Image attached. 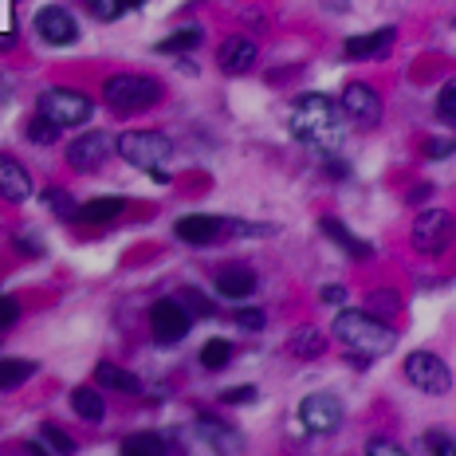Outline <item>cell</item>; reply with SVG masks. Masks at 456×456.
<instances>
[{
	"label": "cell",
	"instance_id": "44",
	"mask_svg": "<svg viewBox=\"0 0 456 456\" xmlns=\"http://www.w3.org/2000/svg\"><path fill=\"white\" fill-rule=\"evenodd\" d=\"M28 452H32V456H47V449H44L40 441H28Z\"/></svg>",
	"mask_w": 456,
	"mask_h": 456
},
{
	"label": "cell",
	"instance_id": "6",
	"mask_svg": "<svg viewBox=\"0 0 456 456\" xmlns=\"http://www.w3.org/2000/svg\"><path fill=\"white\" fill-rule=\"evenodd\" d=\"M405 378H410L417 389H425V394H436V397L452 389L449 366H444L436 354H429V350H413V354L405 358Z\"/></svg>",
	"mask_w": 456,
	"mask_h": 456
},
{
	"label": "cell",
	"instance_id": "19",
	"mask_svg": "<svg viewBox=\"0 0 456 456\" xmlns=\"http://www.w3.org/2000/svg\"><path fill=\"white\" fill-rule=\"evenodd\" d=\"M216 291H221L224 299H248L256 291V272L248 268H224L216 275Z\"/></svg>",
	"mask_w": 456,
	"mask_h": 456
},
{
	"label": "cell",
	"instance_id": "40",
	"mask_svg": "<svg viewBox=\"0 0 456 456\" xmlns=\"http://www.w3.org/2000/svg\"><path fill=\"white\" fill-rule=\"evenodd\" d=\"M16 248H24V256H40L44 244L36 240V236H20V240H16Z\"/></svg>",
	"mask_w": 456,
	"mask_h": 456
},
{
	"label": "cell",
	"instance_id": "36",
	"mask_svg": "<svg viewBox=\"0 0 456 456\" xmlns=\"http://www.w3.org/2000/svg\"><path fill=\"white\" fill-rule=\"evenodd\" d=\"M248 402H256L252 386H236V389H224L221 394V405H248Z\"/></svg>",
	"mask_w": 456,
	"mask_h": 456
},
{
	"label": "cell",
	"instance_id": "29",
	"mask_svg": "<svg viewBox=\"0 0 456 456\" xmlns=\"http://www.w3.org/2000/svg\"><path fill=\"white\" fill-rule=\"evenodd\" d=\"M40 436H44V441L52 444V449L60 452V456H75V441H71V436L60 429V425H44V429H40Z\"/></svg>",
	"mask_w": 456,
	"mask_h": 456
},
{
	"label": "cell",
	"instance_id": "10",
	"mask_svg": "<svg viewBox=\"0 0 456 456\" xmlns=\"http://www.w3.org/2000/svg\"><path fill=\"white\" fill-rule=\"evenodd\" d=\"M452 228H456L452 213H444V208H429V213L417 216L410 240H413V248H421V252H441L444 244L452 240Z\"/></svg>",
	"mask_w": 456,
	"mask_h": 456
},
{
	"label": "cell",
	"instance_id": "20",
	"mask_svg": "<svg viewBox=\"0 0 456 456\" xmlns=\"http://www.w3.org/2000/svg\"><path fill=\"white\" fill-rule=\"evenodd\" d=\"M201 433L208 436V444H213L221 456H236V452H240V436L228 429V425L216 421V417H201Z\"/></svg>",
	"mask_w": 456,
	"mask_h": 456
},
{
	"label": "cell",
	"instance_id": "8",
	"mask_svg": "<svg viewBox=\"0 0 456 456\" xmlns=\"http://www.w3.org/2000/svg\"><path fill=\"white\" fill-rule=\"evenodd\" d=\"M299 421H303V429L315 436L335 433L342 425V402L335 394H307L299 402Z\"/></svg>",
	"mask_w": 456,
	"mask_h": 456
},
{
	"label": "cell",
	"instance_id": "12",
	"mask_svg": "<svg viewBox=\"0 0 456 456\" xmlns=\"http://www.w3.org/2000/svg\"><path fill=\"white\" fill-rule=\"evenodd\" d=\"M107 154H110V138L102 134V130H91V134L75 138L68 146V161H71V169H79V174L99 169L102 161H107Z\"/></svg>",
	"mask_w": 456,
	"mask_h": 456
},
{
	"label": "cell",
	"instance_id": "4",
	"mask_svg": "<svg viewBox=\"0 0 456 456\" xmlns=\"http://www.w3.org/2000/svg\"><path fill=\"white\" fill-rule=\"evenodd\" d=\"M118 154L130 161V166L138 169H161L169 158H174V142L166 134H158V130H130V134L118 138Z\"/></svg>",
	"mask_w": 456,
	"mask_h": 456
},
{
	"label": "cell",
	"instance_id": "45",
	"mask_svg": "<svg viewBox=\"0 0 456 456\" xmlns=\"http://www.w3.org/2000/svg\"><path fill=\"white\" fill-rule=\"evenodd\" d=\"M4 47H12V36H0V52H4Z\"/></svg>",
	"mask_w": 456,
	"mask_h": 456
},
{
	"label": "cell",
	"instance_id": "16",
	"mask_svg": "<svg viewBox=\"0 0 456 456\" xmlns=\"http://www.w3.org/2000/svg\"><path fill=\"white\" fill-rule=\"evenodd\" d=\"M319 224H322V232H327V236H330V240H335V244H338V248H342V252H346V256H350V260H370V252H374V248H370V244H366V240H358V236H354V232H350V228H346V224H342V221H338V216H322V221H319Z\"/></svg>",
	"mask_w": 456,
	"mask_h": 456
},
{
	"label": "cell",
	"instance_id": "38",
	"mask_svg": "<svg viewBox=\"0 0 456 456\" xmlns=\"http://www.w3.org/2000/svg\"><path fill=\"white\" fill-rule=\"evenodd\" d=\"M185 303H189V307H193L201 319H213V315H216V311H213V303H208V299L201 296V291H185ZM189 307H185V311H189Z\"/></svg>",
	"mask_w": 456,
	"mask_h": 456
},
{
	"label": "cell",
	"instance_id": "22",
	"mask_svg": "<svg viewBox=\"0 0 456 456\" xmlns=\"http://www.w3.org/2000/svg\"><path fill=\"white\" fill-rule=\"evenodd\" d=\"M118 452L122 456H169V444L158 433H130Z\"/></svg>",
	"mask_w": 456,
	"mask_h": 456
},
{
	"label": "cell",
	"instance_id": "11",
	"mask_svg": "<svg viewBox=\"0 0 456 456\" xmlns=\"http://www.w3.org/2000/svg\"><path fill=\"white\" fill-rule=\"evenodd\" d=\"M36 32H40L47 44H55V47H71L75 40H79V24H75V16L63 4L40 8V12H36Z\"/></svg>",
	"mask_w": 456,
	"mask_h": 456
},
{
	"label": "cell",
	"instance_id": "7",
	"mask_svg": "<svg viewBox=\"0 0 456 456\" xmlns=\"http://www.w3.org/2000/svg\"><path fill=\"white\" fill-rule=\"evenodd\" d=\"M150 327H154V338L161 342V346H174V342H182L189 335V327H193V315L185 311V303L158 299L154 307H150Z\"/></svg>",
	"mask_w": 456,
	"mask_h": 456
},
{
	"label": "cell",
	"instance_id": "41",
	"mask_svg": "<svg viewBox=\"0 0 456 456\" xmlns=\"http://www.w3.org/2000/svg\"><path fill=\"white\" fill-rule=\"evenodd\" d=\"M456 150V142H429V158H449Z\"/></svg>",
	"mask_w": 456,
	"mask_h": 456
},
{
	"label": "cell",
	"instance_id": "23",
	"mask_svg": "<svg viewBox=\"0 0 456 456\" xmlns=\"http://www.w3.org/2000/svg\"><path fill=\"white\" fill-rule=\"evenodd\" d=\"M71 410L83 417V421H102V413H107V405H102V397L94 394L91 386H79L71 389Z\"/></svg>",
	"mask_w": 456,
	"mask_h": 456
},
{
	"label": "cell",
	"instance_id": "2",
	"mask_svg": "<svg viewBox=\"0 0 456 456\" xmlns=\"http://www.w3.org/2000/svg\"><path fill=\"white\" fill-rule=\"evenodd\" d=\"M335 338L346 342L350 350H358V354H366V358L386 354L397 342V335L378 315H370V311H350V307L335 315Z\"/></svg>",
	"mask_w": 456,
	"mask_h": 456
},
{
	"label": "cell",
	"instance_id": "18",
	"mask_svg": "<svg viewBox=\"0 0 456 456\" xmlns=\"http://www.w3.org/2000/svg\"><path fill=\"white\" fill-rule=\"evenodd\" d=\"M122 208H126L122 197H94V201H87L79 213H75V221H83V224H110V221H118V216H122Z\"/></svg>",
	"mask_w": 456,
	"mask_h": 456
},
{
	"label": "cell",
	"instance_id": "21",
	"mask_svg": "<svg viewBox=\"0 0 456 456\" xmlns=\"http://www.w3.org/2000/svg\"><path fill=\"white\" fill-rule=\"evenodd\" d=\"M94 378H99L107 389H118V394H142V382L130 370H122V366H114V362H99L94 366Z\"/></svg>",
	"mask_w": 456,
	"mask_h": 456
},
{
	"label": "cell",
	"instance_id": "25",
	"mask_svg": "<svg viewBox=\"0 0 456 456\" xmlns=\"http://www.w3.org/2000/svg\"><path fill=\"white\" fill-rule=\"evenodd\" d=\"M36 374V362L28 358H0V389H16Z\"/></svg>",
	"mask_w": 456,
	"mask_h": 456
},
{
	"label": "cell",
	"instance_id": "28",
	"mask_svg": "<svg viewBox=\"0 0 456 456\" xmlns=\"http://www.w3.org/2000/svg\"><path fill=\"white\" fill-rule=\"evenodd\" d=\"M28 138H32L36 146H52V142L60 138V126H55V122H47L44 114H40V118L28 122Z\"/></svg>",
	"mask_w": 456,
	"mask_h": 456
},
{
	"label": "cell",
	"instance_id": "5",
	"mask_svg": "<svg viewBox=\"0 0 456 456\" xmlns=\"http://www.w3.org/2000/svg\"><path fill=\"white\" fill-rule=\"evenodd\" d=\"M40 114L55 126H83L91 118V99L83 91H71V87H52L40 94Z\"/></svg>",
	"mask_w": 456,
	"mask_h": 456
},
{
	"label": "cell",
	"instance_id": "3",
	"mask_svg": "<svg viewBox=\"0 0 456 456\" xmlns=\"http://www.w3.org/2000/svg\"><path fill=\"white\" fill-rule=\"evenodd\" d=\"M107 107L118 110V114H138V110H150L154 102L161 99V83L150 79V75H110L107 87Z\"/></svg>",
	"mask_w": 456,
	"mask_h": 456
},
{
	"label": "cell",
	"instance_id": "26",
	"mask_svg": "<svg viewBox=\"0 0 456 456\" xmlns=\"http://www.w3.org/2000/svg\"><path fill=\"white\" fill-rule=\"evenodd\" d=\"M197 44H201V28H177L174 36H166V40L158 44V52L177 55V52H193Z\"/></svg>",
	"mask_w": 456,
	"mask_h": 456
},
{
	"label": "cell",
	"instance_id": "30",
	"mask_svg": "<svg viewBox=\"0 0 456 456\" xmlns=\"http://www.w3.org/2000/svg\"><path fill=\"white\" fill-rule=\"evenodd\" d=\"M425 449H429L433 456H456V441L444 429H429L425 433Z\"/></svg>",
	"mask_w": 456,
	"mask_h": 456
},
{
	"label": "cell",
	"instance_id": "33",
	"mask_svg": "<svg viewBox=\"0 0 456 456\" xmlns=\"http://www.w3.org/2000/svg\"><path fill=\"white\" fill-rule=\"evenodd\" d=\"M87 8L99 20H118L122 16V0H87Z\"/></svg>",
	"mask_w": 456,
	"mask_h": 456
},
{
	"label": "cell",
	"instance_id": "9",
	"mask_svg": "<svg viewBox=\"0 0 456 456\" xmlns=\"http://www.w3.org/2000/svg\"><path fill=\"white\" fill-rule=\"evenodd\" d=\"M338 110H342V118L358 122V126H378V118H382V99H378V91L370 87V83H346Z\"/></svg>",
	"mask_w": 456,
	"mask_h": 456
},
{
	"label": "cell",
	"instance_id": "42",
	"mask_svg": "<svg viewBox=\"0 0 456 456\" xmlns=\"http://www.w3.org/2000/svg\"><path fill=\"white\" fill-rule=\"evenodd\" d=\"M342 299H346L342 288H322V303H342Z\"/></svg>",
	"mask_w": 456,
	"mask_h": 456
},
{
	"label": "cell",
	"instance_id": "39",
	"mask_svg": "<svg viewBox=\"0 0 456 456\" xmlns=\"http://www.w3.org/2000/svg\"><path fill=\"white\" fill-rule=\"evenodd\" d=\"M366 456H405V449H397V444L382 441V436H374V441L366 444Z\"/></svg>",
	"mask_w": 456,
	"mask_h": 456
},
{
	"label": "cell",
	"instance_id": "46",
	"mask_svg": "<svg viewBox=\"0 0 456 456\" xmlns=\"http://www.w3.org/2000/svg\"><path fill=\"white\" fill-rule=\"evenodd\" d=\"M138 4H146V0H122V8H138Z\"/></svg>",
	"mask_w": 456,
	"mask_h": 456
},
{
	"label": "cell",
	"instance_id": "14",
	"mask_svg": "<svg viewBox=\"0 0 456 456\" xmlns=\"http://www.w3.org/2000/svg\"><path fill=\"white\" fill-rule=\"evenodd\" d=\"M0 197L4 201H28L32 197V177L16 158L0 154Z\"/></svg>",
	"mask_w": 456,
	"mask_h": 456
},
{
	"label": "cell",
	"instance_id": "34",
	"mask_svg": "<svg viewBox=\"0 0 456 456\" xmlns=\"http://www.w3.org/2000/svg\"><path fill=\"white\" fill-rule=\"evenodd\" d=\"M436 110H441V118H452V122H456V79H452V83H444V87H441Z\"/></svg>",
	"mask_w": 456,
	"mask_h": 456
},
{
	"label": "cell",
	"instance_id": "1",
	"mask_svg": "<svg viewBox=\"0 0 456 456\" xmlns=\"http://www.w3.org/2000/svg\"><path fill=\"white\" fill-rule=\"evenodd\" d=\"M342 110L335 99L327 94H303L291 110V134L299 142H307L311 150H322V154H335L346 138V126H342Z\"/></svg>",
	"mask_w": 456,
	"mask_h": 456
},
{
	"label": "cell",
	"instance_id": "37",
	"mask_svg": "<svg viewBox=\"0 0 456 456\" xmlns=\"http://www.w3.org/2000/svg\"><path fill=\"white\" fill-rule=\"evenodd\" d=\"M16 319H20V303L12 296H0V330H8Z\"/></svg>",
	"mask_w": 456,
	"mask_h": 456
},
{
	"label": "cell",
	"instance_id": "32",
	"mask_svg": "<svg viewBox=\"0 0 456 456\" xmlns=\"http://www.w3.org/2000/svg\"><path fill=\"white\" fill-rule=\"evenodd\" d=\"M44 201L52 205L55 213L63 216V221H75V213H79V208H75V201H71L68 193H63V189H47V193H44Z\"/></svg>",
	"mask_w": 456,
	"mask_h": 456
},
{
	"label": "cell",
	"instance_id": "13",
	"mask_svg": "<svg viewBox=\"0 0 456 456\" xmlns=\"http://www.w3.org/2000/svg\"><path fill=\"white\" fill-rule=\"evenodd\" d=\"M221 232H224V221L208 213H189L177 221V240H185V244H213Z\"/></svg>",
	"mask_w": 456,
	"mask_h": 456
},
{
	"label": "cell",
	"instance_id": "31",
	"mask_svg": "<svg viewBox=\"0 0 456 456\" xmlns=\"http://www.w3.org/2000/svg\"><path fill=\"white\" fill-rule=\"evenodd\" d=\"M402 307V299H397V291H374L370 296V315H394V311Z\"/></svg>",
	"mask_w": 456,
	"mask_h": 456
},
{
	"label": "cell",
	"instance_id": "24",
	"mask_svg": "<svg viewBox=\"0 0 456 456\" xmlns=\"http://www.w3.org/2000/svg\"><path fill=\"white\" fill-rule=\"evenodd\" d=\"M322 346H327V338H322L315 327H299L296 335L288 338V350L291 354H299V358H319Z\"/></svg>",
	"mask_w": 456,
	"mask_h": 456
},
{
	"label": "cell",
	"instance_id": "43",
	"mask_svg": "<svg viewBox=\"0 0 456 456\" xmlns=\"http://www.w3.org/2000/svg\"><path fill=\"white\" fill-rule=\"evenodd\" d=\"M327 169H330L335 177H346V166H342V161H335V158H327Z\"/></svg>",
	"mask_w": 456,
	"mask_h": 456
},
{
	"label": "cell",
	"instance_id": "17",
	"mask_svg": "<svg viewBox=\"0 0 456 456\" xmlns=\"http://www.w3.org/2000/svg\"><path fill=\"white\" fill-rule=\"evenodd\" d=\"M389 44H394V28H378V32H366V36H350L346 55L350 60H370V55L389 52Z\"/></svg>",
	"mask_w": 456,
	"mask_h": 456
},
{
	"label": "cell",
	"instance_id": "35",
	"mask_svg": "<svg viewBox=\"0 0 456 456\" xmlns=\"http://www.w3.org/2000/svg\"><path fill=\"white\" fill-rule=\"evenodd\" d=\"M236 327H244V330H264V322H268V315L264 311H256V307H244V311H236Z\"/></svg>",
	"mask_w": 456,
	"mask_h": 456
},
{
	"label": "cell",
	"instance_id": "15",
	"mask_svg": "<svg viewBox=\"0 0 456 456\" xmlns=\"http://www.w3.org/2000/svg\"><path fill=\"white\" fill-rule=\"evenodd\" d=\"M256 63V44L244 40V36H232V40L221 44V71L228 75H244Z\"/></svg>",
	"mask_w": 456,
	"mask_h": 456
},
{
	"label": "cell",
	"instance_id": "27",
	"mask_svg": "<svg viewBox=\"0 0 456 456\" xmlns=\"http://www.w3.org/2000/svg\"><path fill=\"white\" fill-rule=\"evenodd\" d=\"M228 362H232V342L208 338L205 346H201V366H205V370H224Z\"/></svg>",
	"mask_w": 456,
	"mask_h": 456
}]
</instances>
